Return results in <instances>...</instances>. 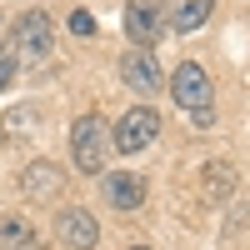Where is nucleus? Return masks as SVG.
<instances>
[{
	"label": "nucleus",
	"instance_id": "f257e3e1",
	"mask_svg": "<svg viewBox=\"0 0 250 250\" xmlns=\"http://www.w3.org/2000/svg\"><path fill=\"white\" fill-rule=\"evenodd\" d=\"M170 95H175V105L190 115L195 125H210V120H215V105H210V75H205L195 60H185V65L175 70Z\"/></svg>",
	"mask_w": 250,
	"mask_h": 250
},
{
	"label": "nucleus",
	"instance_id": "f03ea898",
	"mask_svg": "<svg viewBox=\"0 0 250 250\" xmlns=\"http://www.w3.org/2000/svg\"><path fill=\"white\" fill-rule=\"evenodd\" d=\"M110 130H105V120H100V115H80L75 125H70V155H75V165H80V170H85V175H100V170H105V140Z\"/></svg>",
	"mask_w": 250,
	"mask_h": 250
},
{
	"label": "nucleus",
	"instance_id": "7ed1b4c3",
	"mask_svg": "<svg viewBox=\"0 0 250 250\" xmlns=\"http://www.w3.org/2000/svg\"><path fill=\"white\" fill-rule=\"evenodd\" d=\"M50 45H55V25H50L45 10H25L15 20V55L25 60V65H40V60L50 55Z\"/></svg>",
	"mask_w": 250,
	"mask_h": 250
},
{
	"label": "nucleus",
	"instance_id": "20e7f679",
	"mask_svg": "<svg viewBox=\"0 0 250 250\" xmlns=\"http://www.w3.org/2000/svg\"><path fill=\"white\" fill-rule=\"evenodd\" d=\"M160 135V115L150 110V105H135V110H125V120L115 125V150L120 155H135V150H145V145H150Z\"/></svg>",
	"mask_w": 250,
	"mask_h": 250
},
{
	"label": "nucleus",
	"instance_id": "39448f33",
	"mask_svg": "<svg viewBox=\"0 0 250 250\" xmlns=\"http://www.w3.org/2000/svg\"><path fill=\"white\" fill-rule=\"evenodd\" d=\"M55 230H60V240H65L70 250H95V240H100L95 215L80 210V205H65V210L55 215Z\"/></svg>",
	"mask_w": 250,
	"mask_h": 250
},
{
	"label": "nucleus",
	"instance_id": "423d86ee",
	"mask_svg": "<svg viewBox=\"0 0 250 250\" xmlns=\"http://www.w3.org/2000/svg\"><path fill=\"white\" fill-rule=\"evenodd\" d=\"M160 30H165V20H160V0H130V5H125V35H130L135 45L150 50Z\"/></svg>",
	"mask_w": 250,
	"mask_h": 250
},
{
	"label": "nucleus",
	"instance_id": "0eeeda50",
	"mask_svg": "<svg viewBox=\"0 0 250 250\" xmlns=\"http://www.w3.org/2000/svg\"><path fill=\"white\" fill-rule=\"evenodd\" d=\"M105 200L115 205L120 215L140 210V205H145V175H135V170H105Z\"/></svg>",
	"mask_w": 250,
	"mask_h": 250
},
{
	"label": "nucleus",
	"instance_id": "6e6552de",
	"mask_svg": "<svg viewBox=\"0 0 250 250\" xmlns=\"http://www.w3.org/2000/svg\"><path fill=\"white\" fill-rule=\"evenodd\" d=\"M120 80H125L135 95H155V90H160V65H155V55H150V50L120 55Z\"/></svg>",
	"mask_w": 250,
	"mask_h": 250
},
{
	"label": "nucleus",
	"instance_id": "1a4fd4ad",
	"mask_svg": "<svg viewBox=\"0 0 250 250\" xmlns=\"http://www.w3.org/2000/svg\"><path fill=\"white\" fill-rule=\"evenodd\" d=\"M60 180H65V175H60L50 160H35L30 170L20 175V190H25V200H50V195L60 190Z\"/></svg>",
	"mask_w": 250,
	"mask_h": 250
},
{
	"label": "nucleus",
	"instance_id": "9d476101",
	"mask_svg": "<svg viewBox=\"0 0 250 250\" xmlns=\"http://www.w3.org/2000/svg\"><path fill=\"white\" fill-rule=\"evenodd\" d=\"M200 195L210 200V205H225V200L235 195V170H230V160H210V165H205Z\"/></svg>",
	"mask_w": 250,
	"mask_h": 250
},
{
	"label": "nucleus",
	"instance_id": "9b49d317",
	"mask_svg": "<svg viewBox=\"0 0 250 250\" xmlns=\"http://www.w3.org/2000/svg\"><path fill=\"white\" fill-rule=\"evenodd\" d=\"M25 240H35L25 215H5V220H0V250H20Z\"/></svg>",
	"mask_w": 250,
	"mask_h": 250
},
{
	"label": "nucleus",
	"instance_id": "f8f14e48",
	"mask_svg": "<svg viewBox=\"0 0 250 250\" xmlns=\"http://www.w3.org/2000/svg\"><path fill=\"white\" fill-rule=\"evenodd\" d=\"M210 5H215V0H185V5L175 10V20H170V25L185 35V30H200L205 25V15H210Z\"/></svg>",
	"mask_w": 250,
	"mask_h": 250
},
{
	"label": "nucleus",
	"instance_id": "ddd939ff",
	"mask_svg": "<svg viewBox=\"0 0 250 250\" xmlns=\"http://www.w3.org/2000/svg\"><path fill=\"white\" fill-rule=\"evenodd\" d=\"M70 30H75V35H95V20H90V10H70Z\"/></svg>",
	"mask_w": 250,
	"mask_h": 250
},
{
	"label": "nucleus",
	"instance_id": "4468645a",
	"mask_svg": "<svg viewBox=\"0 0 250 250\" xmlns=\"http://www.w3.org/2000/svg\"><path fill=\"white\" fill-rule=\"evenodd\" d=\"M10 75H15V55H0V90L10 85Z\"/></svg>",
	"mask_w": 250,
	"mask_h": 250
},
{
	"label": "nucleus",
	"instance_id": "2eb2a0df",
	"mask_svg": "<svg viewBox=\"0 0 250 250\" xmlns=\"http://www.w3.org/2000/svg\"><path fill=\"white\" fill-rule=\"evenodd\" d=\"M20 250H50L45 240H25V245H20Z\"/></svg>",
	"mask_w": 250,
	"mask_h": 250
},
{
	"label": "nucleus",
	"instance_id": "dca6fc26",
	"mask_svg": "<svg viewBox=\"0 0 250 250\" xmlns=\"http://www.w3.org/2000/svg\"><path fill=\"white\" fill-rule=\"evenodd\" d=\"M130 250H150V245H130Z\"/></svg>",
	"mask_w": 250,
	"mask_h": 250
}]
</instances>
